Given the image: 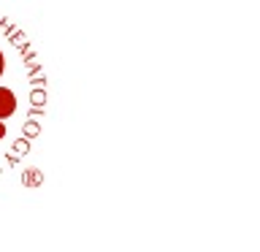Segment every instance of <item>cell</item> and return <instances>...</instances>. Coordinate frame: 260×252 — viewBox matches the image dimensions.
I'll use <instances>...</instances> for the list:
<instances>
[{"mask_svg":"<svg viewBox=\"0 0 260 252\" xmlns=\"http://www.w3.org/2000/svg\"><path fill=\"white\" fill-rule=\"evenodd\" d=\"M44 106V76L24 38L0 19V168L27 149Z\"/></svg>","mask_w":260,"mask_h":252,"instance_id":"6da1fadb","label":"cell"}]
</instances>
